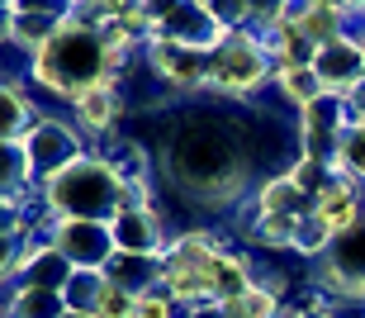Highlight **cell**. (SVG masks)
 Returning a JSON list of instances; mask_svg holds the SVG:
<instances>
[{"instance_id": "23", "label": "cell", "mask_w": 365, "mask_h": 318, "mask_svg": "<svg viewBox=\"0 0 365 318\" xmlns=\"http://www.w3.org/2000/svg\"><path fill=\"white\" fill-rule=\"evenodd\" d=\"M228 318H275L280 314V299H275L266 285H252L247 294H237V299H228Z\"/></svg>"}, {"instance_id": "5", "label": "cell", "mask_w": 365, "mask_h": 318, "mask_svg": "<svg viewBox=\"0 0 365 318\" xmlns=\"http://www.w3.org/2000/svg\"><path fill=\"white\" fill-rule=\"evenodd\" d=\"M53 247L62 252L76 271H109V262L119 257L109 223H91V219H57Z\"/></svg>"}, {"instance_id": "19", "label": "cell", "mask_w": 365, "mask_h": 318, "mask_svg": "<svg viewBox=\"0 0 365 318\" xmlns=\"http://www.w3.org/2000/svg\"><path fill=\"white\" fill-rule=\"evenodd\" d=\"M275 91H280L284 105H294L299 114L309 110L313 100H323V96H327L313 67H275Z\"/></svg>"}, {"instance_id": "26", "label": "cell", "mask_w": 365, "mask_h": 318, "mask_svg": "<svg viewBox=\"0 0 365 318\" xmlns=\"http://www.w3.org/2000/svg\"><path fill=\"white\" fill-rule=\"evenodd\" d=\"M185 318H228V309L223 304H195V309H185Z\"/></svg>"}, {"instance_id": "10", "label": "cell", "mask_w": 365, "mask_h": 318, "mask_svg": "<svg viewBox=\"0 0 365 318\" xmlns=\"http://www.w3.org/2000/svg\"><path fill=\"white\" fill-rule=\"evenodd\" d=\"M313 71H318L327 96H351V91L365 86V48L356 39L327 43L323 53H318V62H313Z\"/></svg>"}, {"instance_id": "3", "label": "cell", "mask_w": 365, "mask_h": 318, "mask_svg": "<svg viewBox=\"0 0 365 318\" xmlns=\"http://www.w3.org/2000/svg\"><path fill=\"white\" fill-rule=\"evenodd\" d=\"M266 81H275V57L266 48V39L257 29L223 34V43L209 53V91L247 100V96H257Z\"/></svg>"}, {"instance_id": "25", "label": "cell", "mask_w": 365, "mask_h": 318, "mask_svg": "<svg viewBox=\"0 0 365 318\" xmlns=\"http://www.w3.org/2000/svg\"><path fill=\"white\" fill-rule=\"evenodd\" d=\"M337 171H346L351 180H361V185H365V128H361V124H351L346 133H341Z\"/></svg>"}, {"instance_id": "7", "label": "cell", "mask_w": 365, "mask_h": 318, "mask_svg": "<svg viewBox=\"0 0 365 318\" xmlns=\"http://www.w3.org/2000/svg\"><path fill=\"white\" fill-rule=\"evenodd\" d=\"M143 57L157 71V81H166V91H209V53H200V48H180L171 39H148Z\"/></svg>"}, {"instance_id": "21", "label": "cell", "mask_w": 365, "mask_h": 318, "mask_svg": "<svg viewBox=\"0 0 365 318\" xmlns=\"http://www.w3.org/2000/svg\"><path fill=\"white\" fill-rule=\"evenodd\" d=\"M294 237H299V219L294 214H261L257 223H252V242H261V247H275V252H294Z\"/></svg>"}, {"instance_id": "14", "label": "cell", "mask_w": 365, "mask_h": 318, "mask_svg": "<svg viewBox=\"0 0 365 318\" xmlns=\"http://www.w3.org/2000/svg\"><path fill=\"white\" fill-rule=\"evenodd\" d=\"M294 24L304 29V39L323 53L327 43L346 39V5H294Z\"/></svg>"}, {"instance_id": "6", "label": "cell", "mask_w": 365, "mask_h": 318, "mask_svg": "<svg viewBox=\"0 0 365 318\" xmlns=\"http://www.w3.org/2000/svg\"><path fill=\"white\" fill-rule=\"evenodd\" d=\"M157 14V34L152 39H171L180 48H200V53H214L228 29L218 24L214 5H152Z\"/></svg>"}, {"instance_id": "1", "label": "cell", "mask_w": 365, "mask_h": 318, "mask_svg": "<svg viewBox=\"0 0 365 318\" xmlns=\"http://www.w3.org/2000/svg\"><path fill=\"white\" fill-rule=\"evenodd\" d=\"M123 67H128V57L109 53L95 29H76L71 19L43 53L29 57V76H34L48 96H57L62 105H71L76 96L95 91V86H119Z\"/></svg>"}, {"instance_id": "12", "label": "cell", "mask_w": 365, "mask_h": 318, "mask_svg": "<svg viewBox=\"0 0 365 318\" xmlns=\"http://www.w3.org/2000/svg\"><path fill=\"white\" fill-rule=\"evenodd\" d=\"M123 105H128V100H123L119 86H95V91H86V96L71 100V114H76V124H81L86 133L114 138V124H119Z\"/></svg>"}, {"instance_id": "22", "label": "cell", "mask_w": 365, "mask_h": 318, "mask_svg": "<svg viewBox=\"0 0 365 318\" xmlns=\"http://www.w3.org/2000/svg\"><path fill=\"white\" fill-rule=\"evenodd\" d=\"M105 271H76L71 276V285L62 290V299H67V309L71 314H91L95 309V299H100V290H105Z\"/></svg>"}, {"instance_id": "8", "label": "cell", "mask_w": 365, "mask_h": 318, "mask_svg": "<svg viewBox=\"0 0 365 318\" xmlns=\"http://www.w3.org/2000/svg\"><path fill=\"white\" fill-rule=\"evenodd\" d=\"M0 19H5V43H19L34 57L67 29V5H5Z\"/></svg>"}, {"instance_id": "2", "label": "cell", "mask_w": 365, "mask_h": 318, "mask_svg": "<svg viewBox=\"0 0 365 318\" xmlns=\"http://www.w3.org/2000/svg\"><path fill=\"white\" fill-rule=\"evenodd\" d=\"M119 176L109 166L105 153H86L81 162H71L62 176H53L43 185V200L57 219H91V223H109L119 214Z\"/></svg>"}, {"instance_id": "4", "label": "cell", "mask_w": 365, "mask_h": 318, "mask_svg": "<svg viewBox=\"0 0 365 318\" xmlns=\"http://www.w3.org/2000/svg\"><path fill=\"white\" fill-rule=\"evenodd\" d=\"M24 153H29V166H34V180H38V190L48 185L53 176H62L71 162H81L86 148H81V133L53 114H43L38 128L24 138Z\"/></svg>"}, {"instance_id": "18", "label": "cell", "mask_w": 365, "mask_h": 318, "mask_svg": "<svg viewBox=\"0 0 365 318\" xmlns=\"http://www.w3.org/2000/svg\"><path fill=\"white\" fill-rule=\"evenodd\" d=\"M109 166H114V176H119V185H152V157L143 143L133 138H114V148H109Z\"/></svg>"}, {"instance_id": "11", "label": "cell", "mask_w": 365, "mask_h": 318, "mask_svg": "<svg viewBox=\"0 0 365 318\" xmlns=\"http://www.w3.org/2000/svg\"><path fill=\"white\" fill-rule=\"evenodd\" d=\"M313 214L332 228V237L351 233L356 223L365 219V205H361V180H351L346 171H337L332 176V185H327L318 200H313Z\"/></svg>"}, {"instance_id": "27", "label": "cell", "mask_w": 365, "mask_h": 318, "mask_svg": "<svg viewBox=\"0 0 365 318\" xmlns=\"http://www.w3.org/2000/svg\"><path fill=\"white\" fill-rule=\"evenodd\" d=\"M67 318H95V314H67Z\"/></svg>"}, {"instance_id": "24", "label": "cell", "mask_w": 365, "mask_h": 318, "mask_svg": "<svg viewBox=\"0 0 365 318\" xmlns=\"http://www.w3.org/2000/svg\"><path fill=\"white\" fill-rule=\"evenodd\" d=\"M332 242H337V237H332V228H327L318 214H304V219H299V237H294L299 257H327Z\"/></svg>"}, {"instance_id": "16", "label": "cell", "mask_w": 365, "mask_h": 318, "mask_svg": "<svg viewBox=\"0 0 365 318\" xmlns=\"http://www.w3.org/2000/svg\"><path fill=\"white\" fill-rule=\"evenodd\" d=\"M71 276H76V266H71L57 247H48V252H38V257L24 266L19 290H53V294H62L71 285Z\"/></svg>"}, {"instance_id": "17", "label": "cell", "mask_w": 365, "mask_h": 318, "mask_svg": "<svg viewBox=\"0 0 365 318\" xmlns=\"http://www.w3.org/2000/svg\"><path fill=\"white\" fill-rule=\"evenodd\" d=\"M114 285H123L128 294H148V290H157L162 285V257H114L109 262V271H105Z\"/></svg>"}, {"instance_id": "15", "label": "cell", "mask_w": 365, "mask_h": 318, "mask_svg": "<svg viewBox=\"0 0 365 318\" xmlns=\"http://www.w3.org/2000/svg\"><path fill=\"white\" fill-rule=\"evenodd\" d=\"M257 214H294V219H304V214H313V200L294 185L289 171H280L257 190Z\"/></svg>"}, {"instance_id": "13", "label": "cell", "mask_w": 365, "mask_h": 318, "mask_svg": "<svg viewBox=\"0 0 365 318\" xmlns=\"http://www.w3.org/2000/svg\"><path fill=\"white\" fill-rule=\"evenodd\" d=\"M43 114L29 105V91L19 81H5V91H0V138L5 143H24L34 128H38Z\"/></svg>"}, {"instance_id": "20", "label": "cell", "mask_w": 365, "mask_h": 318, "mask_svg": "<svg viewBox=\"0 0 365 318\" xmlns=\"http://www.w3.org/2000/svg\"><path fill=\"white\" fill-rule=\"evenodd\" d=\"M67 299L53 290H10L5 294V318H67Z\"/></svg>"}, {"instance_id": "9", "label": "cell", "mask_w": 365, "mask_h": 318, "mask_svg": "<svg viewBox=\"0 0 365 318\" xmlns=\"http://www.w3.org/2000/svg\"><path fill=\"white\" fill-rule=\"evenodd\" d=\"M109 233H114V247L123 257H162L171 237L162 233V214L157 209H119L109 219Z\"/></svg>"}]
</instances>
